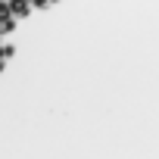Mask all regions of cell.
Segmentation results:
<instances>
[{"mask_svg":"<svg viewBox=\"0 0 159 159\" xmlns=\"http://www.w3.org/2000/svg\"><path fill=\"white\" fill-rule=\"evenodd\" d=\"M13 16V7L10 3H3V0H0V19H10Z\"/></svg>","mask_w":159,"mask_h":159,"instance_id":"obj_1","label":"cell"},{"mask_svg":"<svg viewBox=\"0 0 159 159\" xmlns=\"http://www.w3.org/2000/svg\"><path fill=\"white\" fill-rule=\"evenodd\" d=\"M31 7H38V10H47V7H50V0H31Z\"/></svg>","mask_w":159,"mask_h":159,"instance_id":"obj_2","label":"cell"},{"mask_svg":"<svg viewBox=\"0 0 159 159\" xmlns=\"http://www.w3.org/2000/svg\"><path fill=\"white\" fill-rule=\"evenodd\" d=\"M0 69H3V56H0Z\"/></svg>","mask_w":159,"mask_h":159,"instance_id":"obj_3","label":"cell"},{"mask_svg":"<svg viewBox=\"0 0 159 159\" xmlns=\"http://www.w3.org/2000/svg\"><path fill=\"white\" fill-rule=\"evenodd\" d=\"M0 31H3V19H0Z\"/></svg>","mask_w":159,"mask_h":159,"instance_id":"obj_4","label":"cell"},{"mask_svg":"<svg viewBox=\"0 0 159 159\" xmlns=\"http://www.w3.org/2000/svg\"><path fill=\"white\" fill-rule=\"evenodd\" d=\"M50 3H56V0H50Z\"/></svg>","mask_w":159,"mask_h":159,"instance_id":"obj_5","label":"cell"}]
</instances>
